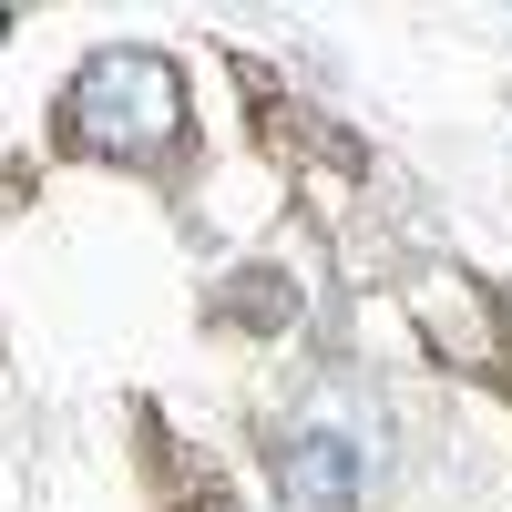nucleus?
<instances>
[{
    "label": "nucleus",
    "mask_w": 512,
    "mask_h": 512,
    "mask_svg": "<svg viewBox=\"0 0 512 512\" xmlns=\"http://www.w3.org/2000/svg\"><path fill=\"white\" fill-rule=\"evenodd\" d=\"M72 134L93 144V154H123V164H144L185 134V82L164 52H93L72 72Z\"/></svg>",
    "instance_id": "obj_1"
},
{
    "label": "nucleus",
    "mask_w": 512,
    "mask_h": 512,
    "mask_svg": "<svg viewBox=\"0 0 512 512\" xmlns=\"http://www.w3.org/2000/svg\"><path fill=\"white\" fill-rule=\"evenodd\" d=\"M277 492H287V512H359V451L328 441V431L287 441L277 451Z\"/></svg>",
    "instance_id": "obj_2"
},
{
    "label": "nucleus",
    "mask_w": 512,
    "mask_h": 512,
    "mask_svg": "<svg viewBox=\"0 0 512 512\" xmlns=\"http://www.w3.org/2000/svg\"><path fill=\"white\" fill-rule=\"evenodd\" d=\"M0 31H11V11H0Z\"/></svg>",
    "instance_id": "obj_3"
}]
</instances>
